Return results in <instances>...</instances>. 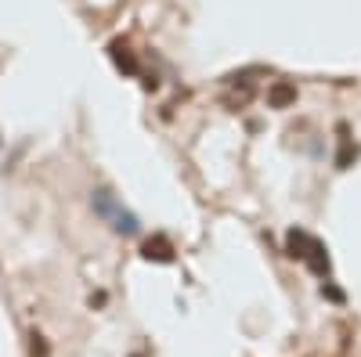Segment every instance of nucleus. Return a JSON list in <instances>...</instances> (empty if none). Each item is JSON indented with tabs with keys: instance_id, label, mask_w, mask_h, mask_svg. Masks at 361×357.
<instances>
[{
	"instance_id": "obj_4",
	"label": "nucleus",
	"mask_w": 361,
	"mask_h": 357,
	"mask_svg": "<svg viewBox=\"0 0 361 357\" xmlns=\"http://www.w3.org/2000/svg\"><path fill=\"white\" fill-rule=\"evenodd\" d=\"M293 98H296V91H293L289 83H275V87H271V91H267V101L275 105V108H286V105H289Z\"/></svg>"
},
{
	"instance_id": "obj_3",
	"label": "nucleus",
	"mask_w": 361,
	"mask_h": 357,
	"mask_svg": "<svg viewBox=\"0 0 361 357\" xmlns=\"http://www.w3.org/2000/svg\"><path fill=\"white\" fill-rule=\"evenodd\" d=\"M109 54H112V62H116L119 73H127V76H137V73H141L137 58L130 54V47H127L123 40H112V44H109Z\"/></svg>"
},
{
	"instance_id": "obj_1",
	"label": "nucleus",
	"mask_w": 361,
	"mask_h": 357,
	"mask_svg": "<svg viewBox=\"0 0 361 357\" xmlns=\"http://www.w3.org/2000/svg\"><path fill=\"white\" fill-rule=\"evenodd\" d=\"M90 206H94V213H98L102 220H109V227H112L116 234H137V231H141V220H137L130 210H123V202H119L109 188L90 192Z\"/></svg>"
},
{
	"instance_id": "obj_2",
	"label": "nucleus",
	"mask_w": 361,
	"mask_h": 357,
	"mask_svg": "<svg viewBox=\"0 0 361 357\" xmlns=\"http://www.w3.org/2000/svg\"><path fill=\"white\" fill-rule=\"evenodd\" d=\"M141 256L152 260V263H173V246H170V238H166V234H152V238H148V242L141 246Z\"/></svg>"
},
{
	"instance_id": "obj_6",
	"label": "nucleus",
	"mask_w": 361,
	"mask_h": 357,
	"mask_svg": "<svg viewBox=\"0 0 361 357\" xmlns=\"http://www.w3.org/2000/svg\"><path fill=\"white\" fill-rule=\"evenodd\" d=\"M134 357H141V353H134Z\"/></svg>"
},
{
	"instance_id": "obj_5",
	"label": "nucleus",
	"mask_w": 361,
	"mask_h": 357,
	"mask_svg": "<svg viewBox=\"0 0 361 357\" xmlns=\"http://www.w3.org/2000/svg\"><path fill=\"white\" fill-rule=\"evenodd\" d=\"M29 353H33V357H51V346H47V339L40 332L29 336Z\"/></svg>"
}]
</instances>
